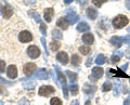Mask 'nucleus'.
Instances as JSON below:
<instances>
[{
    "mask_svg": "<svg viewBox=\"0 0 130 105\" xmlns=\"http://www.w3.org/2000/svg\"><path fill=\"white\" fill-rule=\"evenodd\" d=\"M112 23H113V26L115 28H117V29H120V28L125 27L129 23V19L126 16V15L119 14V15H117V16H115L113 19Z\"/></svg>",
    "mask_w": 130,
    "mask_h": 105,
    "instance_id": "1",
    "label": "nucleus"
},
{
    "mask_svg": "<svg viewBox=\"0 0 130 105\" xmlns=\"http://www.w3.org/2000/svg\"><path fill=\"white\" fill-rule=\"evenodd\" d=\"M66 20L70 24H75V23L78 22L79 16L74 11V9H67L66 10Z\"/></svg>",
    "mask_w": 130,
    "mask_h": 105,
    "instance_id": "2",
    "label": "nucleus"
},
{
    "mask_svg": "<svg viewBox=\"0 0 130 105\" xmlns=\"http://www.w3.org/2000/svg\"><path fill=\"white\" fill-rule=\"evenodd\" d=\"M55 89L51 86H42L39 88V91H38V94L41 95V96H49L50 94L54 93Z\"/></svg>",
    "mask_w": 130,
    "mask_h": 105,
    "instance_id": "3",
    "label": "nucleus"
},
{
    "mask_svg": "<svg viewBox=\"0 0 130 105\" xmlns=\"http://www.w3.org/2000/svg\"><path fill=\"white\" fill-rule=\"evenodd\" d=\"M19 40L23 43H26V42H29L32 40V35L31 33H29L28 30H23L19 34Z\"/></svg>",
    "mask_w": 130,
    "mask_h": 105,
    "instance_id": "4",
    "label": "nucleus"
},
{
    "mask_svg": "<svg viewBox=\"0 0 130 105\" xmlns=\"http://www.w3.org/2000/svg\"><path fill=\"white\" fill-rule=\"evenodd\" d=\"M27 54L30 59H37L40 55V50L36 46H29L27 48Z\"/></svg>",
    "mask_w": 130,
    "mask_h": 105,
    "instance_id": "5",
    "label": "nucleus"
},
{
    "mask_svg": "<svg viewBox=\"0 0 130 105\" xmlns=\"http://www.w3.org/2000/svg\"><path fill=\"white\" fill-rule=\"evenodd\" d=\"M35 71H36V65L34 63H26L25 65H24V67H23V72H24V74H25L26 76L34 75Z\"/></svg>",
    "mask_w": 130,
    "mask_h": 105,
    "instance_id": "6",
    "label": "nucleus"
},
{
    "mask_svg": "<svg viewBox=\"0 0 130 105\" xmlns=\"http://www.w3.org/2000/svg\"><path fill=\"white\" fill-rule=\"evenodd\" d=\"M103 68H101L99 66L93 67L92 68V76H90V79L92 78L93 80H98L99 78H101L103 76Z\"/></svg>",
    "mask_w": 130,
    "mask_h": 105,
    "instance_id": "7",
    "label": "nucleus"
},
{
    "mask_svg": "<svg viewBox=\"0 0 130 105\" xmlns=\"http://www.w3.org/2000/svg\"><path fill=\"white\" fill-rule=\"evenodd\" d=\"M7 75L8 77L11 79H15L18 77V68H16L15 65H10L7 69Z\"/></svg>",
    "mask_w": 130,
    "mask_h": 105,
    "instance_id": "8",
    "label": "nucleus"
},
{
    "mask_svg": "<svg viewBox=\"0 0 130 105\" xmlns=\"http://www.w3.org/2000/svg\"><path fill=\"white\" fill-rule=\"evenodd\" d=\"M56 60H58L60 63H62L63 65H66L68 63V55H67V53H65L64 51L59 52V53L56 54Z\"/></svg>",
    "mask_w": 130,
    "mask_h": 105,
    "instance_id": "9",
    "label": "nucleus"
},
{
    "mask_svg": "<svg viewBox=\"0 0 130 105\" xmlns=\"http://www.w3.org/2000/svg\"><path fill=\"white\" fill-rule=\"evenodd\" d=\"M109 42H111L113 46L119 48V47H121V44L124 43V39H123V37H120V36H113V37L109 39Z\"/></svg>",
    "mask_w": 130,
    "mask_h": 105,
    "instance_id": "10",
    "label": "nucleus"
},
{
    "mask_svg": "<svg viewBox=\"0 0 130 105\" xmlns=\"http://www.w3.org/2000/svg\"><path fill=\"white\" fill-rule=\"evenodd\" d=\"M35 77L41 79V80H46L49 78V73L44 69V68H40V69H38L37 73L35 74Z\"/></svg>",
    "mask_w": 130,
    "mask_h": 105,
    "instance_id": "11",
    "label": "nucleus"
},
{
    "mask_svg": "<svg viewBox=\"0 0 130 105\" xmlns=\"http://www.w3.org/2000/svg\"><path fill=\"white\" fill-rule=\"evenodd\" d=\"M2 15L5 19H10L13 15V9L9 5L2 7Z\"/></svg>",
    "mask_w": 130,
    "mask_h": 105,
    "instance_id": "12",
    "label": "nucleus"
},
{
    "mask_svg": "<svg viewBox=\"0 0 130 105\" xmlns=\"http://www.w3.org/2000/svg\"><path fill=\"white\" fill-rule=\"evenodd\" d=\"M53 15H54V11H53L52 8H47V9L44 10L43 16H44V20H46L48 23H50L52 21V18H53Z\"/></svg>",
    "mask_w": 130,
    "mask_h": 105,
    "instance_id": "13",
    "label": "nucleus"
},
{
    "mask_svg": "<svg viewBox=\"0 0 130 105\" xmlns=\"http://www.w3.org/2000/svg\"><path fill=\"white\" fill-rule=\"evenodd\" d=\"M108 73L109 74H112V75H115V76H117V77H124V78H129L130 79V76H128L126 73H124L121 69H108Z\"/></svg>",
    "mask_w": 130,
    "mask_h": 105,
    "instance_id": "14",
    "label": "nucleus"
},
{
    "mask_svg": "<svg viewBox=\"0 0 130 105\" xmlns=\"http://www.w3.org/2000/svg\"><path fill=\"white\" fill-rule=\"evenodd\" d=\"M53 67H54V69H55V72H56V74H58V78H59V80H60V82L62 83L63 86H64V84H66V78H65V75L63 74L62 72H61V69H60V68L56 66V65H54Z\"/></svg>",
    "mask_w": 130,
    "mask_h": 105,
    "instance_id": "15",
    "label": "nucleus"
},
{
    "mask_svg": "<svg viewBox=\"0 0 130 105\" xmlns=\"http://www.w3.org/2000/svg\"><path fill=\"white\" fill-rule=\"evenodd\" d=\"M87 16L90 19V20H95L98 18V11L94 9V8H91V7H89L88 9H87Z\"/></svg>",
    "mask_w": 130,
    "mask_h": 105,
    "instance_id": "16",
    "label": "nucleus"
},
{
    "mask_svg": "<svg viewBox=\"0 0 130 105\" xmlns=\"http://www.w3.org/2000/svg\"><path fill=\"white\" fill-rule=\"evenodd\" d=\"M77 30L80 31V33H87V31L90 30V26H89V24H87L86 22H81L78 24V26H77Z\"/></svg>",
    "mask_w": 130,
    "mask_h": 105,
    "instance_id": "17",
    "label": "nucleus"
},
{
    "mask_svg": "<svg viewBox=\"0 0 130 105\" xmlns=\"http://www.w3.org/2000/svg\"><path fill=\"white\" fill-rule=\"evenodd\" d=\"M68 21L66 19H64V18H61L59 19L58 21H56V26L58 27H61L62 29H67V27H68Z\"/></svg>",
    "mask_w": 130,
    "mask_h": 105,
    "instance_id": "18",
    "label": "nucleus"
},
{
    "mask_svg": "<svg viewBox=\"0 0 130 105\" xmlns=\"http://www.w3.org/2000/svg\"><path fill=\"white\" fill-rule=\"evenodd\" d=\"M94 41V36L92 34H85L83 35V42H85L86 44H91Z\"/></svg>",
    "mask_w": 130,
    "mask_h": 105,
    "instance_id": "19",
    "label": "nucleus"
},
{
    "mask_svg": "<svg viewBox=\"0 0 130 105\" xmlns=\"http://www.w3.org/2000/svg\"><path fill=\"white\" fill-rule=\"evenodd\" d=\"M81 62V58L78 54H73L72 55V64L73 66H78Z\"/></svg>",
    "mask_w": 130,
    "mask_h": 105,
    "instance_id": "20",
    "label": "nucleus"
},
{
    "mask_svg": "<svg viewBox=\"0 0 130 105\" xmlns=\"http://www.w3.org/2000/svg\"><path fill=\"white\" fill-rule=\"evenodd\" d=\"M35 86H36V82L30 81V80H28V81L23 83V87H24V89H26V90H32V89L35 88Z\"/></svg>",
    "mask_w": 130,
    "mask_h": 105,
    "instance_id": "21",
    "label": "nucleus"
},
{
    "mask_svg": "<svg viewBox=\"0 0 130 105\" xmlns=\"http://www.w3.org/2000/svg\"><path fill=\"white\" fill-rule=\"evenodd\" d=\"M105 62H106V58H105L103 54H99V55L96 56L95 63L98 64V65H102V64H104Z\"/></svg>",
    "mask_w": 130,
    "mask_h": 105,
    "instance_id": "22",
    "label": "nucleus"
},
{
    "mask_svg": "<svg viewBox=\"0 0 130 105\" xmlns=\"http://www.w3.org/2000/svg\"><path fill=\"white\" fill-rule=\"evenodd\" d=\"M60 47H61V43L59 41H56V40H53V41H51L50 42V49L52 51H56V50H59L60 49Z\"/></svg>",
    "mask_w": 130,
    "mask_h": 105,
    "instance_id": "23",
    "label": "nucleus"
},
{
    "mask_svg": "<svg viewBox=\"0 0 130 105\" xmlns=\"http://www.w3.org/2000/svg\"><path fill=\"white\" fill-rule=\"evenodd\" d=\"M85 87H86V88H84V91L86 92L87 94H92L93 92L96 90V88L94 86H88V84H86Z\"/></svg>",
    "mask_w": 130,
    "mask_h": 105,
    "instance_id": "24",
    "label": "nucleus"
},
{
    "mask_svg": "<svg viewBox=\"0 0 130 105\" xmlns=\"http://www.w3.org/2000/svg\"><path fill=\"white\" fill-rule=\"evenodd\" d=\"M79 52L83 53L84 55H87V54L90 53V47L89 46H81V47H79Z\"/></svg>",
    "mask_w": 130,
    "mask_h": 105,
    "instance_id": "25",
    "label": "nucleus"
},
{
    "mask_svg": "<svg viewBox=\"0 0 130 105\" xmlns=\"http://www.w3.org/2000/svg\"><path fill=\"white\" fill-rule=\"evenodd\" d=\"M66 75L68 76V79L72 80V81H75V80H77V78H78L76 73H73L71 71H66Z\"/></svg>",
    "mask_w": 130,
    "mask_h": 105,
    "instance_id": "26",
    "label": "nucleus"
},
{
    "mask_svg": "<svg viewBox=\"0 0 130 105\" xmlns=\"http://www.w3.org/2000/svg\"><path fill=\"white\" fill-rule=\"evenodd\" d=\"M52 37H53L54 39H62L63 35L59 29H53L52 30Z\"/></svg>",
    "mask_w": 130,
    "mask_h": 105,
    "instance_id": "27",
    "label": "nucleus"
},
{
    "mask_svg": "<svg viewBox=\"0 0 130 105\" xmlns=\"http://www.w3.org/2000/svg\"><path fill=\"white\" fill-rule=\"evenodd\" d=\"M68 89L71 90V93H72L73 95H77V94H78L79 88H78V86H77V84H71Z\"/></svg>",
    "mask_w": 130,
    "mask_h": 105,
    "instance_id": "28",
    "label": "nucleus"
},
{
    "mask_svg": "<svg viewBox=\"0 0 130 105\" xmlns=\"http://www.w3.org/2000/svg\"><path fill=\"white\" fill-rule=\"evenodd\" d=\"M112 88H113L112 83L109 82V81H106V82L103 83V86H102V91H104V92L109 91V90H112Z\"/></svg>",
    "mask_w": 130,
    "mask_h": 105,
    "instance_id": "29",
    "label": "nucleus"
},
{
    "mask_svg": "<svg viewBox=\"0 0 130 105\" xmlns=\"http://www.w3.org/2000/svg\"><path fill=\"white\" fill-rule=\"evenodd\" d=\"M29 15L30 16H32L35 19V21L37 22V23H40V21H41V19H40V15H39V13H37V12H29Z\"/></svg>",
    "mask_w": 130,
    "mask_h": 105,
    "instance_id": "30",
    "label": "nucleus"
},
{
    "mask_svg": "<svg viewBox=\"0 0 130 105\" xmlns=\"http://www.w3.org/2000/svg\"><path fill=\"white\" fill-rule=\"evenodd\" d=\"M50 105H62V101L59 98H53L50 101Z\"/></svg>",
    "mask_w": 130,
    "mask_h": 105,
    "instance_id": "31",
    "label": "nucleus"
},
{
    "mask_svg": "<svg viewBox=\"0 0 130 105\" xmlns=\"http://www.w3.org/2000/svg\"><path fill=\"white\" fill-rule=\"evenodd\" d=\"M106 1H107V0H92V3H93V5H94L95 7L100 8L104 2H106Z\"/></svg>",
    "mask_w": 130,
    "mask_h": 105,
    "instance_id": "32",
    "label": "nucleus"
},
{
    "mask_svg": "<svg viewBox=\"0 0 130 105\" xmlns=\"http://www.w3.org/2000/svg\"><path fill=\"white\" fill-rule=\"evenodd\" d=\"M119 60H120V56L117 55V54H114L112 58H111V61H112L113 64H116L117 62H119Z\"/></svg>",
    "mask_w": 130,
    "mask_h": 105,
    "instance_id": "33",
    "label": "nucleus"
},
{
    "mask_svg": "<svg viewBox=\"0 0 130 105\" xmlns=\"http://www.w3.org/2000/svg\"><path fill=\"white\" fill-rule=\"evenodd\" d=\"M47 26H46V24H43V23H41L40 24V31L42 33V35L43 36H46L47 35Z\"/></svg>",
    "mask_w": 130,
    "mask_h": 105,
    "instance_id": "34",
    "label": "nucleus"
},
{
    "mask_svg": "<svg viewBox=\"0 0 130 105\" xmlns=\"http://www.w3.org/2000/svg\"><path fill=\"white\" fill-rule=\"evenodd\" d=\"M19 105H30V103H29V101L26 100L25 98H22L21 100H20Z\"/></svg>",
    "mask_w": 130,
    "mask_h": 105,
    "instance_id": "35",
    "label": "nucleus"
},
{
    "mask_svg": "<svg viewBox=\"0 0 130 105\" xmlns=\"http://www.w3.org/2000/svg\"><path fill=\"white\" fill-rule=\"evenodd\" d=\"M0 93H1V94H3V95H7V94H8V91H7V89H6V87L3 86L2 83H0Z\"/></svg>",
    "mask_w": 130,
    "mask_h": 105,
    "instance_id": "36",
    "label": "nucleus"
},
{
    "mask_svg": "<svg viewBox=\"0 0 130 105\" xmlns=\"http://www.w3.org/2000/svg\"><path fill=\"white\" fill-rule=\"evenodd\" d=\"M6 69V62L0 60V73H3Z\"/></svg>",
    "mask_w": 130,
    "mask_h": 105,
    "instance_id": "37",
    "label": "nucleus"
},
{
    "mask_svg": "<svg viewBox=\"0 0 130 105\" xmlns=\"http://www.w3.org/2000/svg\"><path fill=\"white\" fill-rule=\"evenodd\" d=\"M40 40H41V43H42V46H43V49H44V51H46V53L48 54V49H47V43H46V39H44V38H41Z\"/></svg>",
    "mask_w": 130,
    "mask_h": 105,
    "instance_id": "38",
    "label": "nucleus"
},
{
    "mask_svg": "<svg viewBox=\"0 0 130 105\" xmlns=\"http://www.w3.org/2000/svg\"><path fill=\"white\" fill-rule=\"evenodd\" d=\"M123 39H124V42L126 44H129L130 43V36H125V37H123Z\"/></svg>",
    "mask_w": 130,
    "mask_h": 105,
    "instance_id": "39",
    "label": "nucleus"
},
{
    "mask_svg": "<svg viewBox=\"0 0 130 105\" xmlns=\"http://www.w3.org/2000/svg\"><path fill=\"white\" fill-rule=\"evenodd\" d=\"M35 2H36V0H25V3H26V5H28V6H29V5H34Z\"/></svg>",
    "mask_w": 130,
    "mask_h": 105,
    "instance_id": "40",
    "label": "nucleus"
},
{
    "mask_svg": "<svg viewBox=\"0 0 130 105\" xmlns=\"http://www.w3.org/2000/svg\"><path fill=\"white\" fill-rule=\"evenodd\" d=\"M78 2L80 3L81 6H85V5H86V3L88 2V0H78Z\"/></svg>",
    "mask_w": 130,
    "mask_h": 105,
    "instance_id": "41",
    "label": "nucleus"
},
{
    "mask_svg": "<svg viewBox=\"0 0 130 105\" xmlns=\"http://www.w3.org/2000/svg\"><path fill=\"white\" fill-rule=\"evenodd\" d=\"M126 56H127L128 59H130V47L128 48L127 50H126Z\"/></svg>",
    "mask_w": 130,
    "mask_h": 105,
    "instance_id": "42",
    "label": "nucleus"
},
{
    "mask_svg": "<svg viewBox=\"0 0 130 105\" xmlns=\"http://www.w3.org/2000/svg\"><path fill=\"white\" fill-rule=\"evenodd\" d=\"M126 8L130 11V0H126Z\"/></svg>",
    "mask_w": 130,
    "mask_h": 105,
    "instance_id": "43",
    "label": "nucleus"
},
{
    "mask_svg": "<svg viewBox=\"0 0 130 105\" xmlns=\"http://www.w3.org/2000/svg\"><path fill=\"white\" fill-rule=\"evenodd\" d=\"M91 63H92V59L90 58V59H88V61H87V63H86V66H88V67H89V66H90V64H91Z\"/></svg>",
    "mask_w": 130,
    "mask_h": 105,
    "instance_id": "44",
    "label": "nucleus"
},
{
    "mask_svg": "<svg viewBox=\"0 0 130 105\" xmlns=\"http://www.w3.org/2000/svg\"><path fill=\"white\" fill-rule=\"evenodd\" d=\"M71 105H79V102L77 100H75V101H73V102L71 103Z\"/></svg>",
    "mask_w": 130,
    "mask_h": 105,
    "instance_id": "45",
    "label": "nucleus"
},
{
    "mask_svg": "<svg viewBox=\"0 0 130 105\" xmlns=\"http://www.w3.org/2000/svg\"><path fill=\"white\" fill-rule=\"evenodd\" d=\"M73 0H64V2L66 3V5H70V3H72Z\"/></svg>",
    "mask_w": 130,
    "mask_h": 105,
    "instance_id": "46",
    "label": "nucleus"
},
{
    "mask_svg": "<svg viewBox=\"0 0 130 105\" xmlns=\"http://www.w3.org/2000/svg\"><path fill=\"white\" fill-rule=\"evenodd\" d=\"M127 67H128V63H126L124 66H121V69H126V68H127Z\"/></svg>",
    "mask_w": 130,
    "mask_h": 105,
    "instance_id": "47",
    "label": "nucleus"
},
{
    "mask_svg": "<svg viewBox=\"0 0 130 105\" xmlns=\"http://www.w3.org/2000/svg\"><path fill=\"white\" fill-rule=\"evenodd\" d=\"M85 105H91V102H90V101H87L86 104H85Z\"/></svg>",
    "mask_w": 130,
    "mask_h": 105,
    "instance_id": "48",
    "label": "nucleus"
},
{
    "mask_svg": "<svg viewBox=\"0 0 130 105\" xmlns=\"http://www.w3.org/2000/svg\"><path fill=\"white\" fill-rule=\"evenodd\" d=\"M1 13H2V6L0 5V15H1Z\"/></svg>",
    "mask_w": 130,
    "mask_h": 105,
    "instance_id": "49",
    "label": "nucleus"
},
{
    "mask_svg": "<svg viewBox=\"0 0 130 105\" xmlns=\"http://www.w3.org/2000/svg\"><path fill=\"white\" fill-rule=\"evenodd\" d=\"M127 30H128V33H130V27L128 28V29H127Z\"/></svg>",
    "mask_w": 130,
    "mask_h": 105,
    "instance_id": "50",
    "label": "nucleus"
}]
</instances>
